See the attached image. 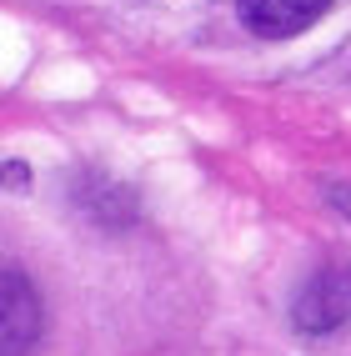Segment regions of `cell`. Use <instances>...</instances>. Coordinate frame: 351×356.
Here are the masks:
<instances>
[{"label": "cell", "instance_id": "obj_3", "mask_svg": "<svg viewBox=\"0 0 351 356\" xmlns=\"http://www.w3.org/2000/svg\"><path fill=\"white\" fill-rule=\"evenodd\" d=\"M351 312V291L341 286V276L332 271H321L311 286H301L296 296V326L301 331H311V337H321V331H336Z\"/></svg>", "mask_w": 351, "mask_h": 356}, {"label": "cell", "instance_id": "obj_4", "mask_svg": "<svg viewBox=\"0 0 351 356\" xmlns=\"http://www.w3.org/2000/svg\"><path fill=\"white\" fill-rule=\"evenodd\" d=\"M326 201H332L341 216H351V186H332V191H326Z\"/></svg>", "mask_w": 351, "mask_h": 356}, {"label": "cell", "instance_id": "obj_2", "mask_svg": "<svg viewBox=\"0 0 351 356\" xmlns=\"http://www.w3.org/2000/svg\"><path fill=\"white\" fill-rule=\"evenodd\" d=\"M332 10V0H241V20L251 35L266 40H286L296 31H307L311 20Z\"/></svg>", "mask_w": 351, "mask_h": 356}, {"label": "cell", "instance_id": "obj_5", "mask_svg": "<svg viewBox=\"0 0 351 356\" xmlns=\"http://www.w3.org/2000/svg\"><path fill=\"white\" fill-rule=\"evenodd\" d=\"M0 176H6V186H26V171H20V165H6Z\"/></svg>", "mask_w": 351, "mask_h": 356}, {"label": "cell", "instance_id": "obj_1", "mask_svg": "<svg viewBox=\"0 0 351 356\" xmlns=\"http://www.w3.org/2000/svg\"><path fill=\"white\" fill-rule=\"evenodd\" d=\"M40 337V296L20 271L0 266V356H26Z\"/></svg>", "mask_w": 351, "mask_h": 356}]
</instances>
